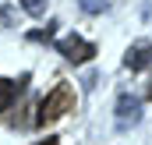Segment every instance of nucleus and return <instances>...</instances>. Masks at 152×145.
I'll return each mask as SVG.
<instances>
[{
  "instance_id": "f257e3e1",
  "label": "nucleus",
  "mask_w": 152,
  "mask_h": 145,
  "mask_svg": "<svg viewBox=\"0 0 152 145\" xmlns=\"http://www.w3.org/2000/svg\"><path fill=\"white\" fill-rule=\"evenodd\" d=\"M67 110H75V89H71V81H57L53 85V92L39 103V113H36V124H53L57 117H64Z\"/></svg>"
},
{
  "instance_id": "f03ea898",
  "label": "nucleus",
  "mask_w": 152,
  "mask_h": 145,
  "mask_svg": "<svg viewBox=\"0 0 152 145\" xmlns=\"http://www.w3.org/2000/svg\"><path fill=\"white\" fill-rule=\"evenodd\" d=\"M57 53H64L71 64H85V60L96 57V46L85 42L81 36H64V39H57Z\"/></svg>"
},
{
  "instance_id": "7ed1b4c3",
  "label": "nucleus",
  "mask_w": 152,
  "mask_h": 145,
  "mask_svg": "<svg viewBox=\"0 0 152 145\" xmlns=\"http://www.w3.org/2000/svg\"><path fill=\"white\" fill-rule=\"evenodd\" d=\"M138 117H142V103L134 99V96H120L117 99V124L120 127H127V124H138Z\"/></svg>"
},
{
  "instance_id": "20e7f679",
  "label": "nucleus",
  "mask_w": 152,
  "mask_h": 145,
  "mask_svg": "<svg viewBox=\"0 0 152 145\" xmlns=\"http://www.w3.org/2000/svg\"><path fill=\"white\" fill-rule=\"evenodd\" d=\"M124 64H127L131 71H145V67L152 64V42H134V46L127 50Z\"/></svg>"
},
{
  "instance_id": "39448f33",
  "label": "nucleus",
  "mask_w": 152,
  "mask_h": 145,
  "mask_svg": "<svg viewBox=\"0 0 152 145\" xmlns=\"http://www.w3.org/2000/svg\"><path fill=\"white\" fill-rule=\"evenodd\" d=\"M21 89H25V78H21V81H7V78H0V113L14 103V96H18Z\"/></svg>"
},
{
  "instance_id": "423d86ee",
  "label": "nucleus",
  "mask_w": 152,
  "mask_h": 145,
  "mask_svg": "<svg viewBox=\"0 0 152 145\" xmlns=\"http://www.w3.org/2000/svg\"><path fill=\"white\" fill-rule=\"evenodd\" d=\"M18 4H21L32 18H42V14H46V0H18Z\"/></svg>"
},
{
  "instance_id": "0eeeda50",
  "label": "nucleus",
  "mask_w": 152,
  "mask_h": 145,
  "mask_svg": "<svg viewBox=\"0 0 152 145\" xmlns=\"http://www.w3.org/2000/svg\"><path fill=\"white\" fill-rule=\"evenodd\" d=\"M78 4H81V11H85V14H103L110 0H78Z\"/></svg>"
},
{
  "instance_id": "6e6552de",
  "label": "nucleus",
  "mask_w": 152,
  "mask_h": 145,
  "mask_svg": "<svg viewBox=\"0 0 152 145\" xmlns=\"http://www.w3.org/2000/svg\"><path fill=\"white\" fill-rule=\"evenodd\" d=\"M39 145H60V142H57V138H42Z\"/></svg>"
},
{
  "instance_id": "1a4fd4ad",
  "label": "nucleus",
  "mask_w": 152,
  "mask_h": 145,
  "mask_svg": "<svg viewBox=\"0 0 152 145\" xmlns=\"http://www.w3.org/2000/svg\"><path fill=\"white\" fill-rule=\"evenodd\" d=\"M149 99H152V85H149Z\"/></svg>"
}]
</instances>
